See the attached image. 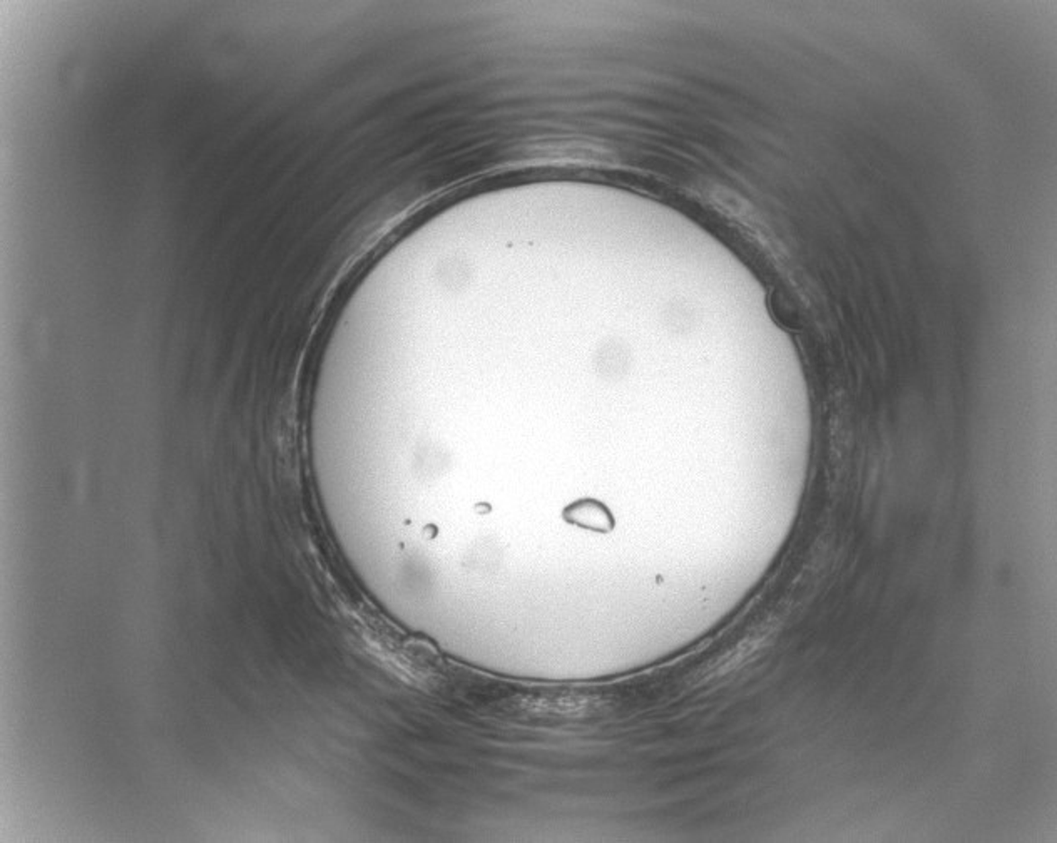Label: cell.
Here are the masks:
<instances>
[{"instance_id":"cell-1","label":"cell","mask_w":1057,"mask_h":843,"mask_svg":"<svg viewBox=\"0 0 1057 843\" xmlns=\"http://www.w3.org/2000/svg\"><path fill=\"white\" fill-rule=\"evenodd\" d=\"M567 517L573 524L591 530L608 532L612 529V519L610 512L598 503H577L569 507Z\"/></svg>"}]
</instances>
